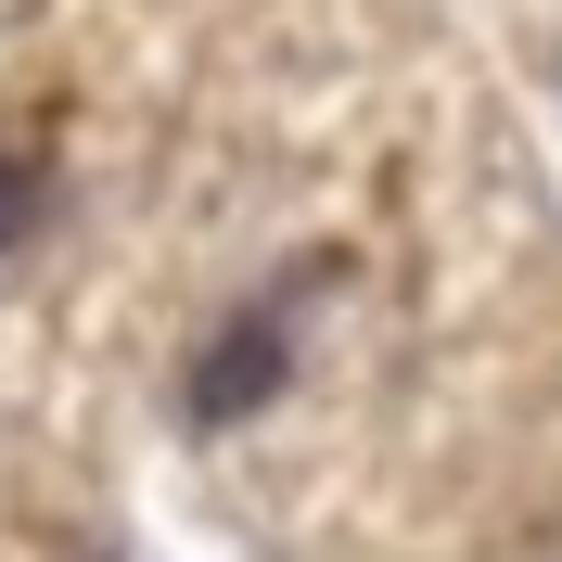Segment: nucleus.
Listing matches in <instances>:
<instances>
[{"instance_id":"1","label":"nucleus","mask_w":562,"mask_h":562,"mask_svg":"<svg viewBox=\"0 0 562 562\" xmlns=\"http://www.w3.org/2000/svg\"><path fill=\"white\" fill-rule=\"evenodd\" d=\"M281 371H294V333H281V319H231V333L179 371V409L205 422V435H217V422H256L281 396Z\"/></svg>"},{"instance_id":"2","label":"nucleus","mask_w":562,"mask_h":562,"mask_svg":"<svg viewBox=\"0 0 562 562\" xmlns=\"http://www.w3.org/2000/svg\"><path fill=\"white\" fill-rule=\"evenodd\" d=\"M38 217H52V167H38V154H0V256L26 244Z\"/></svg>"}]
</instances>
